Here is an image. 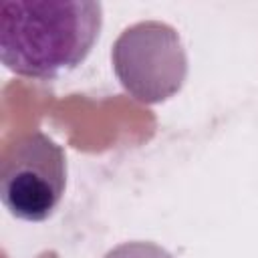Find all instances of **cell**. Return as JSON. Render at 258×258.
Instances as JSON below:
<instances>
[{
  "label": "cell",
  "instance_id": "cell-1",
  "mask_svg": "<svg viewBox=\"0 0 258 258\" xmlns=\"http://www.w3.org/2000/svg\"><path fill=\"white\" fill-rule=\"evenodd\" d=\"M101 26L103 4L95 0H4L0 58L20 77L56 79L91 54Z\"/></svg>",
  "mask_w": 258,
  "mask_h": 258
},
{
  "label": "cell",
  "instance_id": "cell-2",
  "mask_svg": "<svg viewBox=\"0 0 258 258\" xmlns=\"http://www.w3.org/2000/svg\"><path fill=\"white\" fill-rule=\"evenodd\" d=\"M111 62L123 91L143 105H157L177 95L189 69L181 36L159 20L127 26L113 42Z\"/></svg>",
  "mask_w": 258,
  "mask_h": 258
},
{
  "label": "cell",
  "instance_id": "cell-3",
  "mask_svg": "<svg viewBox=\"0 0 258 258\" xmlns=\"http://www.w3.org/2000/svg\"><path fill=\"white\" fill-rule=\"evenodd\" d=\"M67 187V155L62 147L32 131L6 147L0 165V200L18 220L44 222L58 208Z\"/></svg>",
  "mask_w": 258,
  "mask_h": 258
},
{
  "label": "cell",
  "instance_id": "cell-4",
  "mask_svg": "<svg viewBox=\"0 0 258 258\" xmlns=\"http://www.w3.org/2000/svg\"><path fill=\"white\" fill-rule=\"evenodd\" d=\"M103 258H175L163 246L149 242V240H131L121 242L111 248Z\"/></svg>",
  "mask_w": 258,
  "mask_h": 258
}]
</instances>
